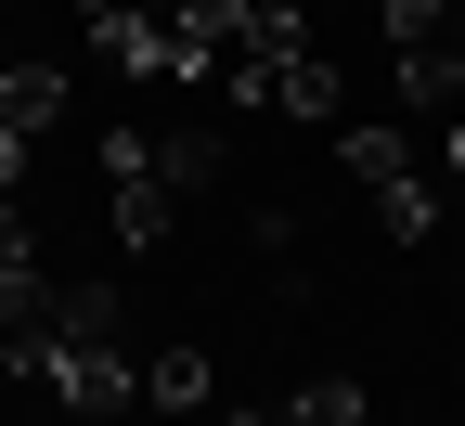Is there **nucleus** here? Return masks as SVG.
Listing matches in <instances>:
<instances>
[{"label":"nucleus","mask_w":465,"mask_h":426,"mask_svg":"<svg viewBox=\"0 0 465 426\" xmlns=\"http://www.w3.org/2000/svg\"><path fill=\"white\" fill-rule=\"evenodd\" d=\"M246 104H259V116H336V65H323V39L298 26V39L259 65V91H246Z\"/></svg>","instance_id":"1"},{"label":"nucleus","mask_w":465,"mask_h":426,"mask_svg":"<svg viewBox=\"0 0 465 426\" xmlns=\"http://www.w3.org/2000/svg\"><path fill=\"white\" fill-rule=\"evenodd\" d=\"M52 116H65V78H52V65H0V130H14V143H39Z\"/></svg>","instance_id":"2"},{"label":"nucleus","mask_w":465,"mask_h":426,"mask_svg":"<svg viewBox=\"0 0 465 426\" xmlns=\"http://www.w3.org/2000/svg\"><path fill=\"white\" fill-rule=\"evenodd\" d=\"M207 401V349H143V413H194Z\"/></svg>","instance_id":"3"},{"label":"nucleus","mask_w":465,"mask_h":426,"mask_svg":"<svg viewBox=\"0 0 465 426\" xmlns=\"http://www.w3.org/2000/svg\"><path fill=\"white\" fill-rule=\"evenodd\" d=\"M284 426H362V388H349V375H323V388H298V401H284Z\"/></svg>","instance_id":"4"},{"label":"nucleus","mask_w":465,"mask_h":426,"mask_svg":"<svg viewBox=\"0 0 465 426\" xmlns=\"http://www.w3.org/2000/svg\"><path fill=\"white\" fill-rule=\"evenodd\" d=\"M401 168H414L401 130H349V181H401Z\"/></svg>","instance_id":"5"},{"label":"nucleus","mask_w":465,"mask_h":426,"mask_svg":"<svg viewBox=\"0 0 465 426\" xmlns=\"http://www.w3.org/2000/svg\"><path fill=\"white\" fill-rule=\"evenodd\" d=\"M246 426H284V413H246Z\"/></svg>","instance_id":"6"}]
</instances>
